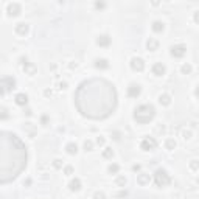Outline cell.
<instances>
[{"label": "cell", "mask_w": 199, "mask_h": 199, "mask_svg": "<svg viewBox=\"0 0 199 199\" xmlns=\"http://www.w3.org/2000/svg\"><path fill=\"white\" fill-rule=\"evenodd\" d=\"M78 112L90 120H104L111 117L118 104L115 86L104 78H89L78 86L73 95Z\"/></svg>", "instance_id": "obj_1"}, {"label": "cell", "mask_w": 199, "mask_h": 199, "mask_svg": "<svg viewBox=\"0 0 199 199\" xmlns=\"http://www.w3.org/2000/svg\"><path fill=\"white\" fill-rule=\"evenodd\" d=\"M28 165V149L19 135L0 131V185L11 184Z\"/></svg>", "instance_id": "obj_2"}, {"label": "cell", "mask_w": 199, "mask_h": 199, "mask_svg": "<svg viewBox=\"0 0 199 199\" xmlns=\"http://www.w3.org/2000/svg\"><path fill=\"white\" fill-rule=\"evenodd\" d=\"M156 115V109L152 104H142L134 111V120L138 125H146L149 123Z\"/></svg>", "instance_id": "obj_3"}, {"label": "cell", "mask_w": 199, "mask_h": 199, "mask_svg": "<svg viewBox=\"0 0 199 199\" xmlns=\"http://www.w3.org/2000/svg\"><path fill=\"white\" fill-rule=\"evenodd\" d=\"M154 182H156V185L157 187H166L170 182H171V179H170V174L166 173L165 170H162V168H159L154 173Z\"/></svg>", "instance_id": "obj_4"}, {"label": "cell", "mask_w": 199, "mask_h": 199, "mask_svg": "<svg viewBox=\"0 0 199 199\" xmlns=\"http://www.w3.org/2000/svg\"><path fill=\"white\" fill-rule=\"evenodd\" d=\"M140 148L143 149V151H154L157 148V142L154 137H145L142 140V143H140Z\"/></svg>", "instance_id": "obj_5"}, {"label": "cell", "mask_w": 199, "mask_h": 199, "mask_svg": "<svg viewBox=\"0 0 199 199\" xmlns=\"http://www.w3.org/2000/svg\"><path fill=\"white\" fill-rule=\"evenodd\" d=\"M131 69L135 70V72H142L145 69V62L142 58H132L131 59Z\"/></svg>", "instance_id": "obj_6"}, {"label": "cell", "mask_w": 199, "mask_h": 199, "mask_svg": "<svg viewBox=\"0 0 199 199\" xmlns=\"http://www.w3.org/2000/svg\"><path fill=\"white\" fill-rule=\"evenodd\" d=\"M185 45H173L171 47V56L174 58H182L185 55Z\"/></svg>", "instance_id": "obj_7"}, {"label": "cell", "mask_w": 199, "mask_h": 199, "mask_svg": "<svg viewBox=\"0 0 199 199\" xmlns=\"http://www.w3.org/2000/svg\"><path fill=\"white\" fill-rule=\"evenodd\" d=\"M140 92H142V87H140V84H131L128 87V95L131 98H137Z\"/></svg>", "instance_id": "obj_8"}, {"label": "cell", "mask_w": 199, "mask_h": 199, "mask_svg": "<svg viewBox=\"0 0 199 199\" xmlns=\"http://www.w3.org/2000/svg\"><path fill=\"white\" fill-rule=\"evenodd\" d=\"M165 72H166V69H165V65L162 64V62H156V64L152 65V73H154L156 76L165 75Z\"/></svg>", "instance_id": "obj_9"}, {"label": "cell", "mask_w": 199, "mask_h": 199, "mask_svg": "<svg viewBox=\"0 0 199 199\" xmlns=\"http://www.w3.org/2000/svg\"><path fill=\"white\" fill-rule=\"evenodd\" d=\"M97 44L100 45V47H107V45L111 44V38L107 34H101V36H98Z\"/></svg>", "instance_id": "obj_10"}, {"label": "cell", "mask_w": 199, "mask_h": 199, "mask_svg": "<svg viewBox=\"0 0 199 199\" xmlns=\"http://www.w3.org/2000/svg\"><path fill=\"white\" fill-rule=\"evenodd\" d=\"M20 13V5H17V3H11L10 6H8V14L10 16H17Z\"/></svg>", "instance_id": "obj_11"}, {"label": "cell", "mask_w": 199, "mask_h": 199, "mask_svg": "<svg viewBox=\"0 0 199 199\" xmlns=\"http://www.w3.org/2000/svg\"><path fill=\"white\" fill-rule=\"evenodd\" d=\"M16 103L19 106H25L26 103H28V97H26L25 93H19V95H16Z\"/></svg>", "instance_id": "obj_12"}, {"label": "cell", "mask_w": 199, "mask_h": 199, "mask_svg": "<svg viewBox=\"0 0 199 199\" xmlns=\"http://www.w3.org/2000/svg\"><path fill=\"white\" fill-rule=\"evenodd\" d=\"M69 187H70V190H72V191H78V190L81 188V180H79V179H75V180H72Z\"/></svg>", "instance_id": "obj_13"}, {"label": "cell", "mask_w": 199, "mask_h": 199, "mask_svg": "<svg viewBox=\"0 0 199 199\" xmlns=\"http://www.w3.org/2000/svg\"><path fill=\"white\" fill-rule=\"evenodd\" d=\"M16 31L19 34H26V33H28V25H26V24H19L16 26Z\"/></svg>", "instance_id": "obj_14"}, {"label": "cell", "mask_w": 199, "mask_h": 199, "mask_svg": "<svg viewBox=\"0 0 199 199\" xmlns=\"http://www.w3.org/2000/svg\"><path fill=\"white\" fill-rule=\"evenodd\" d=\"M95 67H97V69H107L109 64H107L106 59H97L95 61Z\"/></svg>", "instance_id": "obj_15"}, {"label": "cell", "mask_w": 199, "mask_h": 199, "mask_svg": "<svg viewBox=\"0 0 199 199\" xmlns=\"http://www.w3.org/2000/svg\"><path fill=\"white\" fill-rule=\"evenodd\" d=\"M137 182L140 185H146L149 182V174H140L138 177H137Z\"/></svg>", "instance_id": "obj_16"}, {"label": "cell", "mask_w": 199, "mask_h": 199, "mask_svg": "<svg viewBox=\"0 0 199 199\" xmlns=\"http://www.w3.org/2000/svg\"><path fill=\"white\" fill-rule=\"evenodd\" d=\"M159 101H160V104H165V106H168L170 103H171V98H170V95H160V98H159Z\"/></svg>", "instance_id": "obj_17"}, {"label": "cell", "mask_w": 199, "mask_h": 199, "mask_svg": "<svg viewBox=\"0 0 199 199\" xmlns=\"http://www.w3.org/2000/svg\"><path fill=\"white\" fill-rule=\"evenodd\" d=\"M152 30L156 31V33H162V31H164V24H162V22H154V24H152Z\"/></svg>", "instance_id": "obj_18"}, {"label": "cell", "mask_w": 199, "mask_h": 199, "mask_svg": "<svg viewBox=\"0 0 199 199\" xmlns=\"http://www.w3.org/2000/svg\"><path fill=\"white\" fill-rule=\"evenodd\" d=\"M67 152H69V154H76V152H78V146H76L75 143H69L67 145Z\"/></svg>", "instance_id": "obj_19"}, {"label": "cell", "mask_w": 199, "mask_h": 199, "mask_svg": "<svg viewBox=\"0 0 199 199\" xmlns=\"http://www.w3.org/2000/svg\"><path fill=\"white\" fill-rule=\"evenodd\" d=\"M157 47H159V42H157V40H154V39H149L148 40V48L149 50L154 51V50H157Z\"/></svg>", "instance_id": "obj_20"}, {"label": "cell", "mask_w": 199, "mask_h": 199, "mask_svg": "<svg viewBox=\"0 0 199 199\" xmlns=\"http://www.w3.org/2000/svg\"><path fill=\"white\" fill-rule=\"evenodd\" d=\"M174 146H176V142H174L173 138L166 140V148H168V149H174Z\"/></svg>", "instance_id": "obj_21"}, {"label": "cell", "mask_w": 199, "mask_h": 199, "mask_svg": "<svg viewBox=\"0 0 199 199\" xmlns=\"http://www.w3.org/2000/svg\"><path fill=\"white\" fill-rule=\"evenodd\" d=\"M103 156H104V157H107V159H109V157H112V156H114V151H112L111 148H106V151L103 152Z\"/></svg>", "instance_id": "obj_22"}, {"label": "cell", "mask_w": 199, "mask_h": 199, "mask_svg": "<svg viewBox=\"0 0 199 199\" xmlns=\"http://www.w3.org/2000/svg\"><path fill=\"white\" fill-rule=\"evenodd\" d=\"M92 146H93V143L90 142V140H87V142L84 143V148H86V151H90V149H92Z\"/></svg>", "instance_id": "obj_23"}, {"label": "cell", "mask_w": 199, "mask_h": 199, "mask_svg": "<svg viewBox=\"0 0 199 199\" xmlns=\"http://www.w3.org/2000/svg\"><path fill=\"white\" fill-rule=\"evenodd\" d=\"M191 72V65H188V64H185L182 67V73H190Z\"/></svg>", "instance_id": "obj_24"}, {"label": "cell", "mask_w": 199, "mask_h": 199, "mask_svg": "<svg viewBox=\"0 0 199 199\" xmlns=\"http://www.w3.org/2000/svg\"><path fill=\"white\" fill-rule=\"evenodd\" d=\"M117 171H118V165H111L109 166V173H117Z\"/></svg>", "instance_id": "obj_25"}, {"label": "cell", "mask_w": 199, "mask_h": 199, "mask_svg": "<svg viewBox=\"0 0 199 199\" xmlns=\"http://www.w3.org/2000/svg\"><path fill=\"white\" fill-rule=\"evenodd\" d=\"M117 184H118V185H125V184H126V179L123 177V176H118V179H117Z\"/></svg>", "instance_id": "obj_26"}, {"label": "cell", "mask_w": 199, "mask_h": 199, "mask_svg": "<svg viewBox=\"0 0 199 199\" xmlns=\"http://www.w3.org/2000/svg\"><path fill=\"white\" fill-rule=\"evenodd\" d=\"M95 199H104V194L103 193H95Z\"/></svg>", "instance_id": "obj_27"}, {"label": "cell", "mask_w": 199, "mask_h": 199, "mask_svg": "<svg viewBox=\"0 0 199 199\" xmlns=\"http://www.w3.org/2000/svg\"><path fill=\"white\" fill-rule=\"evenodd\" d=\"M97 143H98V145H104V138H103V137H98V138H97Z\"/></svg>", "instance_id": "obj_28"}, {"label": "cell", "mask_w": 199, "mask_h": 199, "mask_svg": "<svg viewBox=\"0 0 199 199\" xmlns=\"http://www.w3.org/2000/svg\"><path fill=\"white\" fill-rule=\"evenodd\" d=\"M72 171H73V170H72V166H67V168H65V173L67 174H72Z\"/></svg>", "instance_id": "obj_29"}, {"label": "cell", "mask_w": 199, "mask_h": 199, "mask_svg": "<svg viewBox=\"0 0 199 199\" xmlns=\"http://www.w3.org/2000/svg\"><path fill=\"white\" fill-rule=\"evenodd\" d=\"M55 166H56V168H59V166H61V160H55Z\"/></svg>", "instance_id": "obj_30"}]
</instances>
